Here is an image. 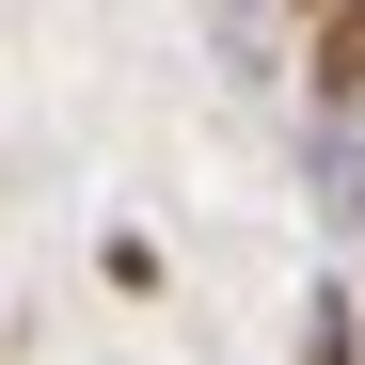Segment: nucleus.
<instances>
[{"label":"nucleus","instance_id":"f257e3e1","mask_svg":"<svg viewBox=\"0 0 365 365\" xmlns=\"http://www.w3.org/2000/svg\"><path fill=\"white\" fill-rule=\"evenodd\" d=\"M302 111H365V0L302 16Z\"/></svg>","mask_w":365,"mask_h":365},{"label":"nucleus","instance_id":"39448f33","mask_svg":"<svg viewBox=\"0 0 365 365\" xmlns=\"http://www.w3.org/2000/svg\"><path fill=\"white\" fill-rule=\"evenodd\" d=\"M286 16H318V0H286Z\"/></svg>","mask_w":365,"mask_h":365},{"label":"nucleus","instance_id":"7ed1b4c3","mask_svg":"<svg viewBox=\"0 0 365 365\" xmlns=\"http://www.w3.org/2000/svg\"><path fill=\"white\" fill-rule=\"evenodd\" d=\"M302 365H365V302L318 270V286H302Z\"/></svg>","mask_w":365,"mask_h":365},{"label":"nucleus","instance_id":"20e7f679","mask_svg":"<svg viewBox=\"0 0 365 365\" xmlns=\"http://www.w3.org/2000/svg\"><path fill=\"white\" fill-rule=\"evenodd\" d=\"M207 32H222V48H255V0H207Z\"/></svg>","mask_w":365,"mask_h":365},{"label":"nucleus","instance_id":"f03ea898","mask_svg":"<svg viewBox=\"0 0 365 365\" xmlns=\"http://www.w3.org/2000/svg\"><path fill=\"white\" fill-rule=\"evenodd\" d=\"M302 159H318V222L365 238V111H318V143H302Z\"/></svg>","mask_w":365,"mask_h":365}]
</instances>
